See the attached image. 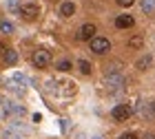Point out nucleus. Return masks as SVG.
Wrapping results in <instances>:
<instances>
[{
    "mask_svg": "<svg viewBox=\"0 0 155 139\" xmlns=\"http://www.w3.org/2000/svg\"><path fill=\"white\" fill-rule=\"evenodd\" d=\"M31 62H33L36 68H47L49 64H51V53H49L47 49H38V51H33Z\"/></svg>",
    "mask_w": 155,
    "mask_h": 139,
    "instance_id": "nucleus-1",
    "label": "nucleus"
},
{
    "mask_svg": "<svg viewBox=\"0 0 155 139\" xmlns=\"http://www.w3.org/2000/svg\"><path fill=\"white\" fill-rule=\"evenodd\" d=\"M104 82H107V86L111 88V91H120V88L124 86V75L120 71H109L107 75H104Z\"/></svg>",
    "mask_w": 155,
    "mask_h": 139,
    "instance_id": "nucleus-2",
    "label": "nucleus"
},
{
    "mask_svg": "<svg viewBox=\"0 0 155 139\" xmlns=\"http://www.w3.org/2000/svg\"><path fill=\"white\" fill-rule=\"evenodd\" d=\"M131 115H133V108L129 104H117V106L111 110V117H113L115 122H126Z\"/></svg>",
    "mask_w": 155,
    "mask_h": 139,
    "instance_id": "nucleus-3",
    "label": "nucleus"
},
{
    "mask_svg": "<svg viewBox=\"0 0 155 139\" xmlns=\"http://www.w3.org/2000/svg\"><path fill=\"white\" fill-rule=\"evenodd\" d=\"M109 49H111V42L107 38H100V36H95L93 40H91V51L97 53V55H104V53H109Z\"/></svg>",
    "mask_w": 155,
    "mask_h": 139,
    "instance_id": "nucleus-4",
    "label": "nucleus"
},
{
    "mask_svg": "<svg viewBox=\"0 0 155 139\" xmlns=\"http://www.w3.org/2000/svg\"><path fill=\"white\" fill-rule=\"evenodd\" d=\"M95 24L93 22H87L80 27V31H78V40H82V42H91V40L95 38Z\"/></svg>",
    "mask_w": 155,
    "mask_h": 139,
    "instance_id": "nucleus-5",
    "label": "nucleus"
},
{
    "mask_svg": "<svg viewBox=\"0 0 155 139\" xmlns=\"http://www.w3.org/2000/svg\"><path fill=\"white\" fill-rule=\"evenodd\" d=\"M38 13H40V9H38L36 2H25L22 7H20V16H22L25 20H36Z\"/></svg>",
    "mask_w": 155,
    "mask_h": 139,
    "instance_id": "nucleus-6",
    "label": "nucleus"
},
{
    "mask_svg": "<svg viewBox=\"0 0 155 139\" xmlns=\"http://www.w3.org/2000/svg\"><path fill=\"white\" fill-rule=\"evenodd\" d=\"M133 24H135V18L129 16V13H122V16L115 18V27L117 29H131Z\"/></svg>",
    "mask_w": 155,
    "mask_h": 139,
    "instance_id": "nucleus-7",
    "label": "nucleus"
},
{
    "mask_svg": "<svg viewBox=\"0 0 155 139\" xmlns=\"http://www.w3.org/2000/svg\"><path fill=\"white\" fill-rule=\"evenodd\" d=\"M151 64H153V55H144V58H140V60H137L135 68H137V71H146V68H149Z\"/></svg>",
    "mask_w": 155,
    "mask_h": 139,
    "instance_id": "nucleus-8",
    "label": "nucleus"
},
{
    "mask_svg": "<svg viewBox=\"0 0 155 139\" xmlns=\"http://www.w3.org/2000/svg\"><path fill=\"white\" fill-rule=\"evenodd\" d=\"M60 13H62L64 18L73 16V13H75V5H73V2H62V5H60Z\"/></svg>",
    "mask_w": 155,
    "mask_h": 139,
    "instance_id": "nucleus-9",
    "label": "nucleus"
},
{
    "mask_svg": "<svg viewBox=\"0 0 155 139\" xmlns=\"http://www.w3.org/2000/svg\"><path fill=\"white\" fill-rule=\"evenodd\" d=\"M2 58H5L7 64H16V62H18V51H13V49H7Z\"/></svg>",
    "mask_w": 155,
    "mask_h": 139,
    "instance_id": "nucleus-10",
    "label": "nucleus"
},
{
    "mask_svg": "<svg viewBox=\"0 0 155 139\" xmlns=\"http://www.w3.org/2000/svg\"><path fill=\"white\" fill-rule=\"evenodd\" d=\"M142 44H144L142 36H133V38H129V46H131V49H142Z\"/></svg>",
    "mask_w": 155,
    "mask_h": 139,
    "instance_id": "nucleus-11",
    "label": "nucleus"
},
{
    "mask_svg": "<svg viewBox=\"0 0 155 139\" xmlns=\"http://www.w3.org/2000/svg\"><path fill=\"white\" fill-rule=\"evenodd\" d=\"M142 11L144 13H153L155 11V0H142Z\"/></svg>",
    "mask_w": 155,
    "mask_h": 139,
    "instance_id": "nucleus-12",
    "label": "nucleus"
},
{
    "mask_svg": "<svg viewBox=\"0 0 155 139\" xmlns=\"http://www.w3.org/2000/svg\"><path fill=\"white\" fill-rule=\"evenodd\" d=\"M78 68H80L82 75H89V73H91V64H89L87 60H80V62H78Z\"/></svg>",
    "mask_w": 155,
    "mask_h": 139,
    "instance_id": "nucleus-13",
    "label": "nucleus"
},
{
    "mask_svg": "<svg viewBox=\"0 0 155 139\" xmlns=\"http://www.w3.org/2000/svg\"><path fill=\"white\" fill-rule=\"evenodd\" d=\"M71 68H73V64H71L69 60H60V62H58V71L67 73V71H71Z\"/></svg>",
    "mask_w": 155,
    "mask_h": 139,
    "instance_id": "nucleus-14",
    "label": "nucleus"
},
{
    "mask_svg": "<svg viewBox=\"0 0 155 139\" xmlns=\"http://www.w3.org/2000/svg\"><path fill=\"white\" fill-rule=\"evenodd\" d=\"M0 31L9 36V33H13V24H11V22H7V20H2V22H0Z\"/></svg>",
    "mask_w": 155,
    "mask_h": 139,
    "instance_id": "nucleus-15",
    "label": "nucleus"
},
{
    "mask_svg": "<svg viewBox=\"0 0 155 139\" xmlns=\"http://www.w3.org/2000/svg\"><path fill=\"white\" fill-rule=\"evenodd\" d=\"M20 7H22V5H20L18 0H9V9L11 11H20Z\"/></svg>",
    "mask_w": 155,
    "mask_h": 139,
    "instance_id": "nucleus-16",
    "label": "nucleus"
},
{
    "mask_svg": "<svg viewBox=\"0 0 155 139\" xmlns=\"http://www.w3.org/2000/svg\"><path fill=\"white\" fill-rule=\"evenodd\" d=\"M115 2H117L120 7H131L133 2H135V0H115Z\"/></svg>",
    "mask_w": 155,
    "mask_h": 139,
    "instance_id": "nucleus-17",
    "label": "nucleus"
},
{
    "mask_svg": "<svg viewBox=\"0 0 155 139\" xmlns=\"http://www.w3.org/2000/svg\"><path fill=\"white\" fill-rule=\"evenodd\" d=\"M120 139H140V137H137L135 133H124V135L120 137Z\"/></svg>",
    "mask_w": 155,
    "mask_h": 139,
    "instance_id": "nucleus-18",
    "label": "nucleus"
},
{
    "mask_svg": "<svg viewBox=\"0 0 155 139\" xmlns=\"http://www.w3.org/2000/svg\"><path fill=\"white\" fill-rule=\"evenodd\" d=\"M5 51H7V46H5V42H0V55H5Z\"/></svg>",
    "mask_w": 155,
    "mask_h": 139,
    "instance_id": "nucleus-19",
    "label": "nucleus"
}]
</instances>
